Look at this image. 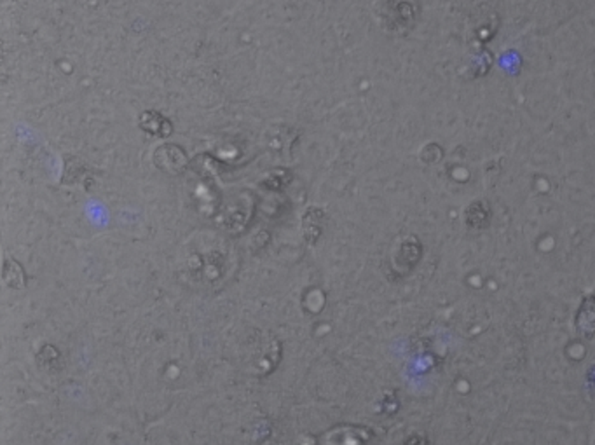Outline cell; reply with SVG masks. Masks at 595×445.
<instances>
[{"label": "cell", "mask_w": 595, "mask_h": 445, "mask_svg": "<svg viewBox=\"0 0 595 445\" xmlns=\"http://www.w3.org/2000/svg\"><path fill=\"white\" fill-rule=\"evenodd\" d=\"M574 325H576V332L583 337H592L595 334V288L579 305Z\"/></svg>", "instance_id": "1"}, {"label": "cell", "mask_w": 595, "mask_h": 445, "mask_svg": "<svg viewBox=\"0 0 595 445\" xmlns=\"http://www.w3.org/2000/svg\"><path fill=\"white\" fill-rule=\"evenodd\" d=\"M405 445H426V440H424V439H423V436H419V435H417V436H414V439H411V440H409V442H407V444H405Z\"/></svg>", "instance_id": "2"}]
</instances>
